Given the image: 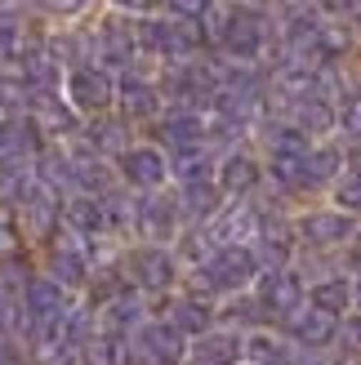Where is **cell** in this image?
I'll return each mask as SVG.
<instances>
[{
    "label": "cell",
    "mask_w": 361,
    "mask_h": 365,
    "mask_svg": "<svg viewBox=\"0 0 361 365\" xmlns=\"http://www.w3.org/2000/svg\"><path fill=\"white\" fill-rule=\"evenodd\" d=\"M27 192V174L18 165H0V200H23Z\"/></svg>",
    "instance_id": "7402d4cb"
},
{
    "label": "cell",
    "mask_w": 361,
    "mask_h": 365,
    "mask_svg": "<svg viewBox=\"0 0 361 365\" xmlns=\"http://www.w3.org/2000/svg\"><path fill=\"white\" fill-rule=\"evenodd\" d=\"M130 267L138 272V281L143 285H166L170 281V259H166V250H138Z\"/></svg>",
    "instance_id": "9c48e42d"
},
{
    "label": "cell",
    "mask_w": 361,
    "mask_h": 365,
    "mask_svg": "<svg viewBox=\"0 0 361 365\" xmlns=\"http://www.w3.org/2000/svg\"><path fill=\"white\" fill-rule=\"evenodd\" d=\"M166 138L178 143V148H192V143L201 138V120L196 116H170L166 120Z\"/></svg>",
    "instance_id": "ac0fdd59"
},
{
    "label": "cell",
    "mask_w": 361,
    "mask_h": 365,
    "mask_svg": "<svg viewBox=\"0 0 361 365\" xmlns=\"http://www.w3.org/2000/svg\"><path fill=\"white\" fill-rule=\"evenodd\" d=\"M67 98L81 107V112H98V107L112 103V81L107 71H94V67H76L67 76Z\"/></svg>",
    "instance_id": "6da1fadb"
},
{
    "label": "cell",
    "mask_w": 361,
    "mask_h": 365,
    "mask_svg": "<svg viewBox=\"0 0 361 365\" xmlns=\"http://www.w3.org/2000/svg\"><path fill=\"white\" fill-rule=\"evenodd\" d=\"M36 125L31 120H5L0 125V156H23V152H31L36 148Z\"/></svg>",
    "instance_id": "52a82bcc"
},
{
    "label": "cell",
    "mask_w": 361,
    "mask_h": 365,
    "mask_svg": "<svg viewBox=\"0 0 361 365\" xmlns=\"http://www.w3.org/2000/svg\"><path fill=\"white\" fill-rule=\"evenodd\" d=\"M344 130L348 134H361V98H348L344 103Z\"/></svg>",
    "instance_id": "f546056e"
},
{
    "label": "cell",
    "mask_w": 361,
    "mask_h": 365,
    "mask_svg": "<svg viewBox=\"0 0 361 365\" xmlns=\"http://www.w3.org/2000/svg\"><path fill=\"white\" fill-rule=\"evenodd\" d=\"M196 365H228L232 356H237V339H228V334H214L205 343H196Z\"/></svg>",
    "instance_id": "8fae6325"
},
{
    "label": "cell",
    "mask_w": 361,
    "mask_h": 365,
    "mask_svg": "<svg viewBox=\"0 0 361 365\" xmlns=\"http://www.w3.org/2000/svg\"><path fill=\"white\" fill-rule=\"evenodd\" d=\"M152 5H161V0H152Z\"/></svg>",
    "instance_id": "f35d334b"
},
{
    "label": "cell",
    "mask_w": 361,
    "mask_h": 365,
    "mask_svg": "<svg viewBox=\"0 0 361 365\" xmlns=\"http://www.w3.org/2000/svg\"><path fill=\"white\" fill-rule=\"evenodd\" d=\"M41 5H45L49 14H81L85 0H41Z\"/></svg>",
    "instance_id": "d6a6232c"
},
{
    "label": "cell",
    "mask_w": 361,
    "mask_h": 365,
    "mask_svg": "<svg viewBox=\"0 0 361 365\" xmlns=\"http://www.w3.org/2000/svg\"><path fill=\"white\" fill-rule=\"evenodd\" d=\"M330 334H335V312H326V307H312V312L299 321V339L303 343H326Z\"/></svg>",
    "instance_id": "7c38bea8"
},
{
    "label": "cell",
    "mask_w": 361,
    "mask_h": 365,
    "mask_svg": "<svg viewBox=\"0 0 361 365\" xmlns=\"http://www.w3.org/2000/svg\"><path fill=\"white\" fill-rule=\"evenodd\" d=\"M255 178H259V174H255V165H250L245 156H232V160H223V187H228V192H245Z\"/></svg>",
    "instance_id": "e0dca14e"
},
{
    "label": "cell",
    "mask_w": 361,
    "mask_h": 365,
    "mask_svg": "<svg viewBox=\"0 0 361 365\" xmlns=\"http://www.w3.org/2000/svg\"><path fill=\"white\" fill-rule=\"evenodd\" d=\"M214 200H219V196H214V187H188V210L192 214H214Z\"/></svg>",
    "instance_id": "484cf974"
},
{
    "label": "cell",
    "mask_w": 361,
    "mask_h": 365,
    "mask_svg": "<svg viewBox=\"0 0 361 365\" xmlns=\"http://www.w3.org/2000/svg\"><path fill=\"white\" fill-rule=\"evenodd\" d=\"M166 174V160L152 148H138V152H125V178L138 182V187H152V182Z\"/></svg>",
    "instance_id": "8992f818"
},
{
    "label": "cell",
    "mask_w": 361,
    "mask_h": 365,
    "mask_svg": "<svg viewBox=\"0 0 361 365\" xmlns=\"http://www.w3.org/2000/svg\"><path fill=\"white\" fill-rule=\"evenodd\" d=\"M339 200L352 205V210H361V178H344V182H339Z\"/></svg>",
    "instance_id": "f1b7e54d"
},
{
    "label": "cell",
    "mask_w": 361,
    "mask_h": 365,
    "mask_svg": "<svg viewBox=\"0 0 361 365\" xmlns=\"http://www.w3.org/2000/svg\"><path fill=\"white\" fill-rule=\"evenodd\" d=\"M0 365H18V361H14V356H0Z\"/></svg>",
    "instance_id": "74e56055"
},
{
    "label": "cell",
    "mask_w": 361,
    "mask_h": 365,
    "mask_svg": "<svg viewBox=\"0 0 361 365\" xmlns=\"http://www.w3.org/2000/svg\"><path fill=\"white\" fill-rule=\"evenodd\" d=\"M67 218H71V227L94 232L103 223V205H98V200H89V196H81V200H71V205H67Z\"/></svg>",
    "instance_id": "2e32d148"
},
{
    "label": "cell",
    "mask_w": 361,
    "mask_h": 365,
    "mask_svg": "<svg viewBox=\"0 0 361 365\" xmlns=\"http://www.w3.org/2000/svg\"><path fill=\"white\" fill-rule=\"evenodd\" d=\"M178 325H188V330H192V325H205V307L183 303V307H178Z\"/></svg>",
    "instance_id": "1f68e13d"
},
{
    "label": "cell",
    "mask_w": 361,
    "mask_h": 365,
    "mask_svg": "<svg viewBox=\"0 0 361 365\" xmlns=\"http://www.w3.org/2000/svg\"><path fill=\"white\" fill-rule=\"evenodd\" d=\"M9 241H14V232H9V218H0V250H9Z\"/></svg>",
    "instance_id": "8d00e7d4"
},
{
    "label": "cell",
    "mask_w": 361,
    "mask_h": 365,
    "mask_svg": "<svg viewBox=\"0 0 361 365\" xmlns=\"http://www.w3.org/2000/svg\"><path fill=\"white\" fill-rule=\"evenodd\" d=\"M335 165H339V156H335V152L303 156V170H312V178H326V174H335Z\"/></svg>",
    "instance_id": "83f0119b"
},
{
    "label": "cell",
    "mask_w": 361,
    "mask_h": 365,
    "mask_svg": "<svg viewBox=\"0 0 361 365\" xmlns=\"http://www.w3.org/2000/svg\"><path fill=\"white\" fill-rule=\"evenodd\" d=\"M81 361L85 365H116V343L112 339H89L81 348Z\"/></svg>",
    "instance_id": "603a6c76"
},
{
    "label": "cell",
    "mask_w": 361,
    "mask_h": 365,
    "mask_svg": "<svg viewBox=\"0 0 361 365\" xmlns=\"http://www.w3.org/2000/svg\"><path fill=\"white\" fill-rule=\"evenodd\" d=\"M121 9H130V14H143V9H152V0H116Z\"/></svg>",
    "instance_id": "d590c367"
},
{
    "label": "cell",
    "mask_w": 361,
    "mask_h": 365,
    "mask_svg": "<svg viewBox=\"0 0 361 365\" xmlns=\"http://www.w3.org/2000/svg\"><path fill=\"white\" fill-rule=\"evenodd\" d=\"M250 277H255V259H250L245 250H223L219 259L205 267L210 285H245Z\"/></svg>",
    "instance_id": "3957f363"
},
{
    "label": "cell",
    "mask_w": 361,
    "mask_h": 365,
    "mask_svg": "<svg viewBox=\"0 0 361 365\" xmlns=\"http://www.w3.org/2000/svg\"><path fill=\"white\" fill-rule=\"evenodd\" d=\"M103 53L112 63H125L134 53V41H130V31L125 27H103Z\"/></svg>",
    "instance_id": "d6986e66"
},
{
    "label": "cell",
    "mask_w": 361,
    "mask_h": 365,
    "mask_svg": "<svg viewBox=\"0 0 361 365\" xmlns=\"http://www.w3.org/2000/svg\"><path fill=\"white\" fill-rule=\"evenodd\" d=\"M23 200H27V218H31V227H49L54 223V192L49 187H31V192H23Z\"/></svg>",
    "instance_id": "5bb4252c"
},
{
    "label": "cell",
    "mask_w": 361,
    "mask_h": 365,
    "mask_svg": "<svg viewBox=\"0 0 361 365\" xmlns=\"http://www.w3.org/2000/svg\"><path fill=\"white\" fill-rule=\"evenodd\" d=\"M170 5H174V14H183V18H201L210 9V0H170Z\"/></svg>",
    "instance_id": "4dcf8cb0"
},
{
    "label": "cell",
    "mask_w": 361,
    "mask_h": 365,
    "mask_svg": "<svg viewBox=\"0 0 361 365\" xmlns=\"http://www.w3.org/2000/svg\"><path fill=\"white\" fill-rule=\"evenodd\" d=\"M223 41H228V49L237 53V58H255L259 53V45H263V27H259V18L250 14V9H237L223 23Z\"/></svg>",
    "instance_id": "7a4b0ae2"
},
{
    "label": "cell",
    "mask_w": 361,
    "mask_h": 365,
    "mask_svg": "<svg viewBox=\"0 0 361 365\" xmlns=\"http://www.w3.org/2000/svg\"><path fill=\"white\" fill-rule=\"evenodd\" d=\"M98 143L103 148H121V125H98Z\"/></svg>",
    "instance_id": "e575fe53"
},
{
    "label": "cell",
    "mask_w": 361,
    "mask_h": 365,
    "mask_svg": "<svg viewBox=\"0 0 361 365\" xmlns=\"http://www.w3.org/2000/svg\"><path fill=\"white\" fill-rule=\"evenodd\" d=\"M250 356H255V361H263V365H285V361H290V352H285L281 343H273L268 334L250 339Z\"/></svg>",
    "instance_id": "44dd1931"
},
{
    "label": "cell",
    "mask_w": 361,
    "mask_h": 365,
    "mask_svg": "<svg viewBox=\"0 0 361 365\" xmlns=\"http://www.w3.org/2000/svg\"><path fill=\"white\" fill-rule=\"evenodd\" d=\"M263 299L277 307V312H295L299 307V281L290 272H273V277L263 281Z\"/></svg>",
    "instance_id": "ba28073f"
},
{
    "label": "cell",
    "mask_w": 361,
    "mask_h": 365,
    "mask_svg": "<svg viewBox=\"0 0 361 365\" xmlns=\"http://www.w3.org/2000/svg\"><path fill=\"white\" fill-rule=\"evenodd\" d=\"M312 303H317V307H326V312H344V303H348V285H344V281L317 285V289H312Z\"/></svg>",
    "instance_id": "ffe728a7"
},
{
    "label": "cell",
    "mask_w": 361,
    "mask_h": 365,
    "mask_svg": "<svg viewBox=\"0 0 361 365\" xmlns=\"http://www.w3.org/2000/svg\"><path fill=\"white\" fill-rule=\"evenodd\" d=\"M134 317H138V307H134V303H116V307H112V325H125V321L134 325Z\"/></svg>",
    "instance_id": "836d02e7"
},
{
    "label": "cell",
    "mask_w": 361,
    "mask_h": 365,
    "mask_svg": "<svg viewBox=\"0 0 361 365\" xmlns=\"http://www.w3.org/2000/svg\"><path fill=\"white\" fill-rule=\"evenodd\" d=\"M250 232H255V218H250V210H241V214L223 218V227H219V241H223V245H232V236H250Z\"/></svg>",
    "instance_id": "d4e9b609"
},
{
    "label": "cell",
    "mask_w": 361,
    "mask_h": 365,
    "mask_svg": "<svg viewBox=\"0 0 361 365\" xmlns=\"http://www.w3.org/2000/svg\"><path fill=\"white\" fill-rule=\"evenodd\" d=\"M170 227H174V210L161 196H152V200H143V205H138V232L148 236V241H166Z\"/></svg>",
    "instance_id": "277c9868"
},
{
    "label": "cell",
    "mask_w": 361,
    "mask_h": 365,
    "mask_svg": "<svg viewBox=\"0 0 361 365\" xmlns=\"http://www.w3.org/2000/svg\"><path fill=\"white\" fill-rule=\"evenodd\" d=\"M143 343H148V352H152L156 361H178V356H183V348H178V334L166 330V325H152V330L143 334Z\"/></svg>",
    "instance_id": "4fadbf2b"
},
{
    "label": "cell",
    "mask_w": 361,
    "mask_h": 365,
    "mask_svg": "<svg viewBox=\"0 0 361 365\" xmlns=\"http://www.w3.org/2000/svg\"><path fill=\"white\" fill-rule=\"evenodd\" d=\"M27 312L31 317H54V312H63V285L59 281H45V277H36L27 281Z\"/></svg>",
    "instance_id": "5b68a950"
},
{
    "label": "cell",
    "mask_w": 361,
    "mask_h": 365,
    "mask_svg": "<svg viewBox=\"0 0 361 365\" xmlns=\"http://www.w3.org/2000/svg\"><path fill=\"white\" fill-rule=\"evenodd\" d=\"M121 103H125V112L130 116H152L156 112V89L152 85H143V81H125L121 85Z\"/></svg>",
    "instance_id": "30bf717a"
},
{
    "label": "cell",
    "mask_w": 361,
    "mask_h": 365,
    "mask_svg": "<svg viewBox=\"0 0 361 365\" xmlns=\"http://www.w3.org/2000/svg\"><path fill=\"white\" fill-rule=\"evenodd\" d=\"M18 45H23V27H18V18L0 14V58H9V53H18Z\"/></svg>",
    "instance_id": "cb8c5ba5"
},
{
    "label": "cell",
    "mask_w": 361,
    "mask_h": 365,
    "mask_svg": "<svg viewBox=\"0 0 361 365\" xmlns=\"http://www.w3.org/2000/svg\"><path fill=\"white\" fill-rule=\"evenodd\" d=\"M299 120H303V130H326L330 125V112L321 103H303L299 107Z\"/></svg>",
    "instance_id": "4316f807"
},
{
    "label": "cell",
    "mask_w": 361,
    "mask_h": 365,
    "mask_svg": "<svg viewBox=\"0 0 361 365\" xmlns=\"http://www.w3.org/2000/svg\"><path fill=\"white\" fill-rule=\"evenodd\" d=\"M303 232L312 236V241H344V236L352 232L348 218H330V214H321V218H308L303 223Z\"/></svg>",
    "instance_id": "9a60e30c"
}]
</instances>
